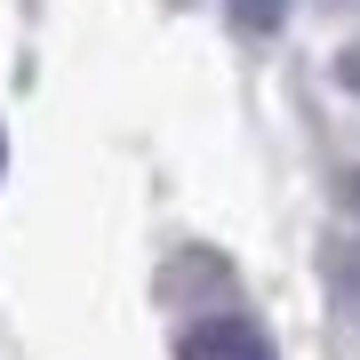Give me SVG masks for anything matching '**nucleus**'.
<instances>
[{
  "mask_svg": "<svg viewBox=\"0 0 360 360\" xmlns=\"http://www.w3.org/2000/svg\"><path fill=\"white\" fill-rule=\"evenodd\" d=\"M176 360H272V345H264V328L257 321H200V328H184V345H176Z\"/></svg>",
  "mask_w": 360,
  "mask_h": 360,
  "instance_id": "obj_1",
  "label": "nucleus"
},
{
  "mask_svg": "<svg viewBox=\"0 0 360 360\" xmlns=\"http://www.w3.org/2000/svg\"><path fill=\"white\" fill-rule=\"evenodd\" d=\"M232 8H240V25H248V32H272L288 0H232Z\"/></svg>",
  "mask_w": 360,
  "mask_h": 360,
  "instance_id": "obj_2",
  "label": "nucleus"
},
{
  "mask_svg": "<svg viewBox=\"0 0 360 360\" xmlns=\"http://www.w3.org/2000/svg\"><path fill=\"white\" fill-rule=\"evenodd\" d=\"M336 80H345V96L360 104V40H352V49H345V56H336Z\"/></svg>",
  "mask_w": 360,
  "mask_h": 360,
  "instance_id": "obj_3",
  "label": "nucleus"
},
{
  "mask_svg": "<svg viewBox=\"0 0 360 360\" xmlns=\"http://www.w3.org/2000/svg\"><path fill=\"white\" fill-rule=\"evenodd\" d=\"M0 160H8V144H0Z\"/></svg>",
  "mask_w": 360,
  "mask_h": 360,
  "instance_id": "obj_4",
  "label": "nucleus"
}]
</instances>
